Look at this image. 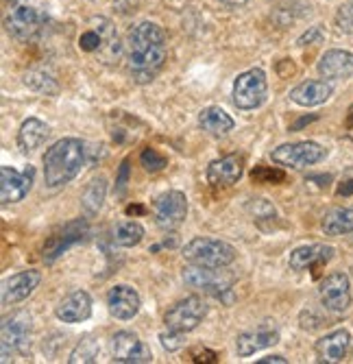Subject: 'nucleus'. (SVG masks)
Instances as JSON below:
<instances>
[{
    "label": "nucleus",
    "mask_w": 353,
    "mask_h": 364,
    "mask_svg": "<svg viewBox=\"0 0 353 364\" xmlns=\"http://www.w3.org/2000/svg\"><path fill=\"white\" fill-rule=\"evenodd\" d=\"M183 336L185 334H181V332H175V329H168V332H162L159 334V343H162V347L166 349V351H177V349H181L185 343H183Z\"/></svg>",
    "instance_id": "obj_35"
},
{
    "label": "nucleus",
    "mask_w": 353,
    "mask_h": 364,
    "mask_svg": "<svg viewBox=\"0 0 353 364\" xmlns=\"http://www.w3.org/2000/svg\"><path fill=\"white\" fill-rule=\"evenodd\" d=\"M207 314V306L201 296L192 294V296H185V299L177 301L164 316V323L168 329H175V332H181V334H188L192 329H197L201 325V321L205 318Z\"/></svg>",
    "instance_id": "obj_9"
},
{
    "label": "nucleus",
    "mask_w": 353,
    "mask_h": 364,
    "mask_svg": "<svg viewBox=\"0 0 353 364\" xmlns=\"http://www.w3.org/2000/svg\"><path fill=\"white\" fill-rule=\"evenodd\" d=\"M260 364H288V360L281 355H268V358H262Z\"/></svg>",
    "instance_id": "obj_40"
},
{
    "label": "nucleus",
    "mask_w": 353,
    "mask_h": 364,
    "mask_svg": "<svg viewBox=\"0 0 353 364\" xmlns=\"http://www.w3.org/2000/svg\"><path fill=\"white\" fill-rule=\"evenodd\" d=\"M320 301L332 312H344L351 306V284L344 273H332L318 288Z\"/></svg>",
    "instance_id": "obj_15"
},
{
    "label": "nucleus",
    "mask_w": 353,
    "mask_h": 364,
    "mask_svg": "<svg viewBox=\"0 0 353 364\" xmlns=\"http://www.w3.org/2000/svg\"><path fill=\"white\" fill-rule=\"evenodd\" d=\"M31 336V316L26 312L11 314L3 321L0 327V338H3V362H9L13 355L22 353L28 347Z\"/></svg>",
    "instance_id": "obj_11"
},
{
    "label": "nucleus",
    "mask_w": 353,
    "mask_h": 364,
    "mask_svg": "<svg viewBox=\"0 0 353 364\" xmlns=\"http://www.w3.org/2000/svg\"><path fill=\"white\" fill-rule=\"evenodd\" d=\"M140 161H142V166H144L146 173H159V171H164L168 166V159L157 149H144L142 155H140Z\"/></svg>",
    "instance_id": "obj_31"
},
{
    "label": "nucleus",
    "mask_w": 353,
    "mask_h": 364,
    "mask_svg": "<svg viewBox=\"0 0 353 364\" xmlns=\"http://www.w3.org/2000/svg\"><path fill=\"white\" fill-rule=\"evenodd\" d=\"M87 234H89V225H87L85 218H77V220L66 223L61 229H57L53 236H48V240L44 242V249H42V257L46 262H55L61 253H66L70 247L83 242Z\"/></svg>",
    "instance_id": "obj_12"
},
{
    "label": "nucleus",
    "mask_w": 353,
    "mask_h": 364,
    "mask_svg": "<svg viewBox=\"0 0 353 364\" xmlns=\"http://www.w3.org/2000/svg\"><path fill=\"white\" fill-rule=\"evenodd\" d=\"M268 81L262 68H251L238 75L234 83V105L238 109H255L266 101Z\"/></svg>",
    "instance_id": "obj_7"
},
{
    "label": "nucleus",
    "mask_w": 353,
    "mask_h": 364,
    "mask_svg": "<svg viewBox=\"0 0 353 364\" xmlns=\"http://www.w3.org/2000/svg\"><path fill=\"white\" fill-rule=\"evenodd\" d=\"M318 73L325 79H349L353 75V53L349 50H327L318 61Z\"/></svg>",
    "instance_id": "obj_22"
},
{
    "label": "nucleus",
    "mask_w": 353,
    "mask_h": 364,
    "mask_svg": "<svg viewBox=\"0 0 353 364\" xmlns=\"http://www.w3.org/2000/svg\"><path fill=\"white\" fill-rule=\"evenodd\" d=\"M323 42V28L320 26H312L310 31H305L303 36L297 40L299 46H308V44H320Z\"/></svg>",
    "instance_id": "obj_36"
},
{
    "label": "nucleus",
    "mask_w": 353,
    "mask_h": 364,
    "mask_svg": "<svg viewBox=\"0 0 353 364\" xmlns=\"http://www.w3.org/2000/svg\"><path fill=\"white\" fill-rule=\"evenodd\" d=\"M77 46L81 53L99 55L103 61H114L120 55V42L116 26L107 18H89L77 40Z\"/></svg>",
    "instance_id": "obj_3"
},
{
    "label": "nucleus",
    "mask_w": 353,
    "mask_h": 364,
    "mask_svg": "<svg viewBox=\"0 0 353 364\" xmlns=\"http://www.w3.org/2000/svg\"><path fill=\"white\" fill-rule=\"evenodd\" d=\"M57 318L63 323H81L87 321L92 314V296L85 290H75L55 310Z\"/></svg>",
    "instance_id": "obj_19"
},
{
    "label": "nucleus",
    "mask_w": 353,
    "mask_h": 364,
    "mask_svg": "<svg viewBox=\"0 0 353 364\" xmlns=\"http://www.w3.org/2000/svg\"><path fill=\"white\" fill-rule=\"evenodd\" d=\"M279 343V332L273 327H260L253 329V332H244L236 338V351L242 358L253 355L255 351H262L266 347H273Z\"/></svg>",
    "instance_id": "obj_24"
},
{
    "label": "nucleus",
    "mask_w": 353,
    "mask_h": 364,
    "mask_svg": "<svg viewBox=\"0 0 353 364\" xmlns=\"http://www.w3.org/2000/svg\"><path fill=\"white\" fill-rule=\"evenodd\" d=\"M251 179L255 183H281L286 179V173L279 171V168H271V166H255L251 171Z\"/></svg>",
    "instance_id": "obj_32"
},
{
    "label": "nucleus",
    "mask_w": 353,
    "mask_h": 364,
    "mask_svg": "<svg viewBox=\"0 0 353 364\" xmlns=\"http://www.w3.org/2000/svg\"><path fill=\"white\" fill-rule=\"evenodd\" d=\"M44 26V16L28 0H5V31L13 40H33Z\"/></svg>",
    "instance_id": "obj_4"
},
{
    "label": "nucleus",
    "mask_w": 353,
    "mask_h": 364,
    "mask_svg": "<svg viewBox=\"0 0 353 364\" xmlns=\"http://www.w3.org/2000/svg\"><path fill=\"white\" fill-rule=\"evenodd\" d=\"M334 247L330 245H305L290 253V269L305 271V269H320L334 257Z\"/></svg>",
    "instance_id": "obj_20"
},
{
    "label": "nucleus",
    "mask_w": 353,
    "mask_h": 364,
    "mask_svg": "<svg viewBox=\"0 0 353 364\" xmlns=\"http://www.w3.org/2000/svg\"><path fill=\"white\" fill-rule=\"evenodd\" d=\"M244 173V157L234 153V155H224L220 159H214L207 166V183L214 188H227L240 181Z\"/></svg>",
    "instance_id": "obj_16"
},
{
    "label": "nucleus",
    "mask_w": 353,
    "mask_h": 364,
    "mask_svg": "<svg viewBox=\"0 0 353 364\" xmlns=\"http://www.w3.org/2000/svg\"><path fill=\"white\" fill-rule=\"evenodd\" d=\"M142 5V0H114V7L124 14V16H129V14H136Z\"/></svg>",
    "instance_id": "obj_38"
},
{
    "label": "nucleus",
    "mask_w": 353,
    "mask_h": 364,
    "mask_svg": "<svg viewBox=\"0 0 353 364\" xmlns=\"http://www.w3.org/2000/svg\"><path fill=\"white\" fill-rule=\"evenodd\" d=\"M334 94V87L327 81H303L290 90V101L301 107H316L327 103Z\"/></svg>",
    "instance_id": "obj_21"
},
{
    "label": "nucleus",
    "mask_w": 353,
    "mask_h": 364,
    "mask_svg": "<svg viewBox=\"0 0 353 364\" xmlns=\"http://www.w3.org/2000/svg\"><path fill=\"white\" fill-rule=\"evenodd\" d=\"M144 238V227L136 220H120L114 231H112V240L116 247H136Z\"/></svg>",
    "instance_id": "obj_29"
},
{
    "label": "nucleus",
    "mask_w": 353,
    "mask_h": 364,
    "mask_svg": "<svg viewBox=\"0 0 353 364\" xmlns=\"http://www.w3.org/2000/svg\"><path fill=\"white\" fill-rule=\"evenodd\" d=\"M85 164V146L77 138H63L55 142L44 155V179L46 186L59 188L70 183Z\"/></svg>",
    "instance_id": "obj_2"
},
{
    "label": "nucleus",
    "mask_w": 353,
    "mask_h": 364,
    "mask_svg": "<svg viewBox=\"0 0 353 364\" xmlns=\"http://www.w3.org/2000/svg\"><path fill=\"white\" fill-rule=\"evenodd\" d=\"M338 194H353V181H351V179H344V181H340Z\"/></svg>",
    "instance_id": "obj_41"
},
{
    "label": "nucleus",
    "mask_w": 353,
    "mask_h": 364,
    "mask_svg": "<svg viewBox=\"0 0 353 364\" xmlns=\"http://www.w3.org/2000/svg\"><path fill=\"white\" fill-rule=\"evenodd\" d=\"M199 127L212 136H224L236 127L234 118L220 107H205L199 114Z\"/></svg>",
    "instance_id": "obj_26"
},
{
    "label": "nucleus",
    "mask_w": 353,
    "mask_h": 364,
    "mask_svg": "<svg viewBox=\"0 0 353 364\" xmlns=\"http://www.w3.org/2000/svg\"><path fill=\"white\" fill-rule=\"evenodd\" d=\"M105 196H107V179L103 175L99 177H94L83 196H81V208H83V214L85 216H94V214H99V210L103 208V201H105Z\"/></svg>",
    "instance_id": "obj_27"
},
{
    "label": "nucleus",
    "mask_w": 353,
    "mask_h": 364,
    "mask_svg": "<svg viewBox=\"0 0 353 364\" xmlns=\"http://www.w3.org/2000/svg\"><path fill=\"white\" fill-rule=\"evenodd\" d=\"M351 345V334L347 329H336V332L316 341V358L318 362H342L347 349Z\"/></svg>",
    "instance_id": "obj_23"
},
{
    "label": "nucleus",
    "mask_w": 353,
    "mask_h": 364,
    "mask_svg": "<svg viewBox=\"0 0 353 364\" xmlns=\"http://www.w3.org/2000/svg\"><path fill=\"white\" fill-rule=\"evenodd\" d=\"M140 306H142V299L138 290L126 284H118L107 292L109 314L118 321H131L140 312Z\"/></svg>",
    "instance_id": "obj_17"
},
{
    "label": "nucleus",
    "mask_w": 353,
    "mask_h": 364,
    "mask_svg": "<svg viewBox=\"0 0 353 364\" xmlns=\"http://www.w3.org/2000/svg\"><path fill=\"white\" fill-rule=\"evenodd\" d=\"M181 255L185 262L201 267H229L236 259V249L218 238H195L183 247Z\"/></svg>",
    "instance_id": "obj_6"
},
{
    "label": "nucleus",
    "mask_w": 353,
    "mask_h": 364,
    "mask_svg": "<svg viewBox=\"0 0 353 364\" xmlns=\"http://www.w3.org/2000/svg\"><path fill=\"white\" fill-rule=\"evenodd\" d=\"M166 33L155 22L136 24L126 36V68L136 83H148L164 68Z\"/></svg>",
    "instance_id": "obj_1"
},
{
    "label": "nucleus",
    "mask_w": 353,
    "mask_h": 364,
    "mask_svg": "<svg viewBox=\"0 0 353 364\" xmlns=\"http://www.w3.org/2000/svg\"><path fill=\"white\" fill-rule=\"evenodd\" d=\"M190 358H192V362H216L218 360V355L210 349H192Z\"/></svg>",
    "instance_id": "obj_39"
},
{
    "label": "nucleus",
    "mask_w": 353,
    "mask_h": 364,
    "mask_svg": "<svg viewBox=\"0 0 353 364\" xmlns=\"http://www.w3.org/2000/svg\"><path fill=\"white\" fill-rule=\"evenodd\" d=\"M99 355H101V347H99V343L94 341V336H85V338L75 347V351L70 353L68 362H70V364H79V362H96V360H99Z\"/></svg>",
    "instance_id": "obj_30"
},
{
    "label": "nucleus",
    "mask_w": 353,
    "mask_h": 364,
    "mask_svg": "<svg viewBox=\"0 0 353 364\" xmlns=\"http://www.w3.org/2000/svg\"><path fill=\"white\" fill-rule=\"evenodd\" d=\"M126 183H129V159H124L120 164V171H118V177H116V194H122Z\"/></svg>",
    "instance_id": "obj_37"
},
{
    "label": "nucleus",
    "mask_w": 353,
    "mask_h": 364,
    "mask_svg": "<svg viewBox=\"0 0 353 364\" xmlns=\"http://www.w3.org/2000/svg\"><path fill=\"white\" fill-rule=\"evenodd\" d=\"M50 136V127L38 118H28L22 122L20 131H18V144L24 151H36L38 146H42Z\"/></svg>",
    "instance_id": "obj_25"
},
{
    "label": "nucleus",
    "mask_w": 353,
    "mask_h": 364,
    "mask_svg": "<svg viewBox=\"0 0 353 364\" xmlns=\"http://www.w3.org/2000/svg\"><path fill=\"white\" fill-rule=\"evenodd\" d=\"M31 186H33V168L16 171L11 166L0 168V201L5 205L18 203L28 194Z\"/></svg>",
    "instance_id": "obj_14"
},
{
    "label": "nucleus",
    "mask_w": 353,
    "mask_h": 364,
    "mask_svg": "<svg viewBox=\"0 0 353 364\" xmlns=\"http://www.w3.org/2000/svg\"><path fill=\"white\" fill-rule=\"evenodd\" d=\"M40 282H42L40 271H22L11 275L9 279L3 282V296H0V301H3V306H16L24 301L28 294H33Z\"/></svg>",
    "instance_id": "obj_18"
},
{
    "label": "nucleus",
    "mask_w": 353,
    "mask_h": 364,
    "mask_svg": "<svg viewBox=\"0 0 353 364\" xmlns=\"http://www.w3.org/2000/svg\"><path fill=\"white\" fill-rule=\"evenodd\" d=\"M336 26L344 36H353V3H347L336 14Z\"/></svg>",
    "instance_id": "obj_33"
},
{
    "label": "nucleus",
    "mask_w": 353,
    "mask_h": 364,
    "mask_svg": "<svg viewBox=\"0 0 353 364\" xmlns=\"http://www.w3.org/2000/svg\"><path fill=\"white\" fill-rule=\"evenodd\" d=\"M249 212L255 216V220L275 218V208L266 201V198H253V201L249 203Z\"/></svg>",
    "instance_id": "obj_34"
},
{
    "label": "nucleus",
    "mask_w": 353,
    "mask_h": 364,
    "mask_svg": "<svg viewBox=\"0 0 353 364\" xmlns=\"http://www.w3.org/2000/svg\"><path fill=\"white\" fill-rule=\"evenodd\" d=\"M185 286L195 288L199 292L220 296L229 292L232 286L236 284V275L227 267H201V264H190L181 273Z\"/></svg>",
    "instance_id": "obj_5"
},
{
    "label": "nucleus",
    "mask_w": 353,
    "mask_h": 364,
    "mask_svg": "<svg viewBox=\"0 0 353 364\" xmlns=\"http://www.w3.org/2000/svg\"><path fill=\"white\" fill-rule=\"evenodd\" d=\"M134 212H136V214H140V212H144V208H140V205H136V208H134V205H129V208H126V214H134Z\"/></svg>",
    "instance_id": "obj_43"
},
{
    "label": "nucleus",
    "mask_w": 353,
    "mask_h": 364,
    "mask_svg": "<svg viewBox=\"0 0 353 364\" xmlns=\"http://www.w3.org/2000/svg\"><path fill=\"white\" fill-rule=\"evenodd\" d=\"M185 216H188V198L183 192L168 190L157 196V201L153 205V218L159 229L173 231L185 220Z\"/></svg>",
    "instance_id": "obj_10"
},
{
    "label": "nucleus",
    "mask_w": 353,
    "mask_h": 364,
    "mask_svg": "<svg viewBox=\"0 0 353 364\" xmlns=\"http://www.w3.org/2000/svg\"><path fill=\"white\" fill-rule=\"evenodd\" d=\"M271 157L279 166L305 168V166H314V164L323 161L327 157V149H323L316 142H293V144H281L273 149Z\"/></svg>",
    "instance_id": "obj_8"
},
{
    "label": "nucleus",
    "mask_w": 353,
    "mask_h": 364,
    "mask_svg": "<svg viewBox=\"0 0 353 364\" xmlns=\"http://www.w3.org/2000/svg\"><path fill=\"white\" fill-rule=\"evenodd\" d=\"M327 236H344L353 231V210L349 208H332L320 223Z\"/></svg>",
    "instance_id": "obj_28"
},
{
    "label": "nucleus",
    "mask_w": 353,
    "mask_h": 364,
    "mask_svg": "<svg viewBox=\"0 0 353 364\" xmlns=\"http://www.w3.org/2000/svg\"><path fill=\"white\" fill-rule=\"evenodd\" d=\"M112 360L120 364H148L153 362L151 347L140 341L138 334L134 332H118L112 338Z\"/></svg>",
    "instance_id": "obj_13"
},
{
    "label": "nucleus",
    "mask_w": 353,
    "mask_h": 364,
    "mask_svg": "<svg viewBox=\"0 0 353 364\" xmlns=\"http://www.w3.org/2000/svg\"><path fill=\"white\" fill-rule=\"evenodd\" d=\"M220 3L227 7H242V5H246V0H220Z\"/></svg>",
    "instance_id": "obj_42"
}]
</instances>
